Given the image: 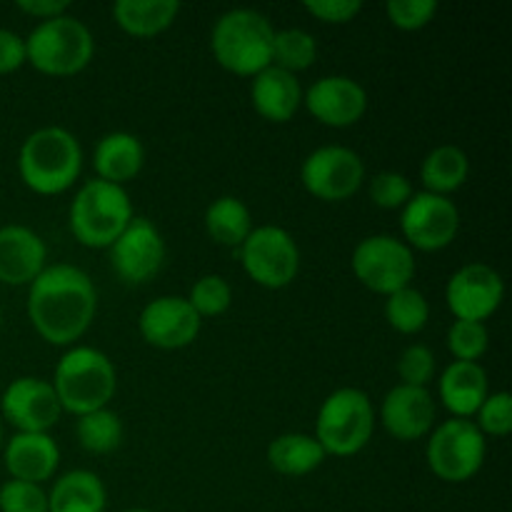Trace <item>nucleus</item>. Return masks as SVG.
<instances>
[{
  "mask_svg": "<svg viewBox=\"0 0 512 512\" xmlns=\"http://www.w3.org/2000/svg\"><path fill=\"white\" fill-rule=\"evenodd\" d=\"M353 275L368 290L378 295H393L413 285L415 253L400 238L388 233L368 235L353 250Z\"/></svg>",
  "mask_w": 512,
  "mask_h": 512,
  "instance_id": "9d476101",
  "label": "nucleus"
},
{
  "mask_svg": "<svg viewBox=\"0 0 512 512\" xmlns=\"http://www.w3.org/2000/svg\"><path fill=\"white\" fill-rule=\"evenodd\" d=\"M145 165V148L138 135L113 130L103 135L93 150L95 178L125 188V183L138 178Z\"/></svg>",
  "mask_w": 512,
  "mask_h": 512,
  "instance_id": "5701e85b",
  "label": "nucleus"
},
{
  "mask_svg": "<svg viewBox=\"0 0 512 512\" xmlns=\"http://www.w3.org/2000/svg\"><path fill=\"white\" fill-rule=\"evenodd\" d=\"M303 8L320 23L345 25L358 18L363 3L360 0H305Z\"/></svg>",
  "mask_w": 512,
  "mask_h": 512,
  "instance_id": "58836bf2",
  "label": "nucleus"
},
{
  "mask_svg": "<svg viewBox=\"0 0 512 512\" xmlns=\"http://www.w3.org/2000/svg\"><path fill=\"white\" fill-rule=\"evenodd\" d=\"M133 215L128 190L98 178L88 180L80 185L70 203V233L85 248L103 250L115 243Z\"/></svg>",
  "mask_w": 512,
  "mask_h": 512,
  "instance_id": "423d86ee",
  "label": "nucleus"
},
{
  "mask_svg": "<svg viewBox=\"0 0 512 512\" xmlns=\"http://www.w3.org/2000/svg\"><path fill=\"white\" fill-rule=\"evenodd\" d=\"M83 170V148L70 130L60 125L38 128L23 140L18 173L25 188L38 195H60L73 188Z\"/></svg>",
  "mask_w": 512,
  "mask_h": 512,
  "instance_id": "f03ea898",
  "label": "nucleus"
},
{
  "mask_svg": "<svg viewBox=\"0 0 512 512\" xmlns=\"http://www.w3.org/2000/svg\"><path fill=\"white\" fill-rule=\"evenodd\" d=\"M123 512H150V510H143V508H133V510H123Z\"/></svg>",
  "mask_w": 512,
  "mask_h": 512,
  "instance_id": "37998d69",
  "label": "nucleus"
},
{
  "mask_svg": "<svg viewBox=\"0 0 512 512\" xmlns=\"http://www.w3.org/2000/svg\"><path fill=\"white\" fill-rule=\"evenodd\" d=\"M378 420L383 423L385 433L393 435L400 443L423 440L435 428V400L428 388H413V385H395L385 393L380 403Z\"/></svg>",
  "mask_w": 512,
  "mask_h": 512,
  "instance_id": "a211bd4d",
  "label": "nucleus"
},
{
  "mask_svg": "<svg viewBox=\"0 0 512 512\" xmlns=\"http://www.w3.org/2000/svg\"><path fill=\"white\" fill-rule=\"evenodd\" d=\"M275 28L260 10H225L210 30V50L220 68L240 78H253L273 65Z\"/></svg>",
  "mask_w": 512,
  "mask_h": 512,
  "instance_id": "7ed1b4c3",
  "label": "nucleus"
},
{
  "mask_svg": "<svg viewBox=\"0 0 512 512\" xmlns=\"http://www.w3.org/2000/svg\"><path fill=\"white\" fill-rule=\"evenodd\" d=\"M410 198H413V185H410L408 175L383 170V173L373 175V180H370V200L378 208L403 210Z\"/></svg>",
  "mask_w": 512,
  "mask_h": 512,
  "instance_id": "f704fd0d",
  "label": "nucleus"
},
{
  "mask_svg": "<svg viewBox=\"0 0 512 512\" xmlns=\"http://www.w3.org/2000/svg\"><path fill=\"white\" fill-rule=\"evenodd\" d=\"M95 313L98 290L78 265H45L43 273L28 285L30 325L45 343L73 348L90 330Z\"/></svg>",
  "mask_w": 512,
  "mask_h": 512,
  "instance_id": "f257e3e1",
  "label": "nucleus"
},
{
  "mask_svg": "<svg viewBox=\"0 0 512 512\" xmlns=\"http://www.w3.org/2000/svg\"><path fill=\"white\" fill-rule=\"evenodd\" d=\"M178 0H118L113 3V20L133 38H153L165 33L178 20Z\"/></svg>",
  "mask_w": 512,
  "mask_h": 512,
  "instance_id": "393cba45",
  "label": "nucleus"
},
{
  "mask_svg": "<svg viewBox=\"0 0 512 512\" xmlns=\"http://www.w3.org/2000/svg\"><path fill=\"white\" fill-rule=\"evenodd\" d=\"M3 445H5V435H3V418H0V453H3Z\"/></svg>",
  "mask_w": 512,
  "mask_h": 512,
  "instance_id": "79ce46f5",
  "label": "nucleus"
},
{
  "mask_svg": "<svg viewBox=\"0 0 512 512\" xmlns=\"http://www.w3.org/2000/svg\"><path fill=\"white\" fill-rule=\"evenodd\" d=\"M385 320L400 335H418L430 320V303L418 288L398 290L385 298Z\"/></svg>",
  "mask_w": 512,
  "mask_h": 512,
  "instance_id": "c756f323",
  "label": "nucleus"
},
{
  "mask_svg": "<svg viewBox=\"0 0 512 512\" xmlns=\"http://www.w3.org/2000/svg\"><path fill=\"white\" fill-rule=\"evenodd\" d=\"M63 408L50 380L23 375L15 378L0 398V418L18 433H50L58 425Z\"/></svg>",
  "mask_w": 512,
  "mask_h": 512,
  "instance_id": "2eb2a0df",
  "label": "nucleus"
},
{
  "mask_svg": "<svg viewBox=\"0 0 512 512\" xmlns=\"http://www.w3.org/2000/svg\"><path fill=\"white\" fill-rule=\"evenodd\" d=\"M50 385L63 413L80 418L93 410L108 408L118 390V370L103 350L93 345H73L55 365Z\"/></svg>",
  "mask_w": 512,
  "mask_h": 512,
  "instance_id": "20e7f679",
  "label": "nucleus"
},
{
  "mask_svg": "<svg viewBox=\"0 0 512 512\" xmlns=\"http://www.w3.org/2000/svg\"><path fill=\"white\" fill-rule=\"evenodd\" d=\"M250 103L260 118L270 123H288L303 105V88H300L298 75L268 65L258 75H253Z\"/></svg>",
  "mask_w": 512,
  "mask_h": 512,
  "instance_id": "412c9836",
  "label": "nucleus"
},
{
  "mask_svg": "<svg viewBox=\"0 0 512 512\" xmlns=\"http://www.w3.org/2000/svg\"><path fill=\"white\" fill-rule=\"evenodd\" d=\"M200 315L183 295H160L138 315L140 338L158 350L188 348L200 335Z\"/></svg>",
  "mask_w": 512,
  "mask_h": 512,
  "instance_id": "dca6fc26",
  "label": "nucleus"
},
{
  "mask_svg": "<svg viewBox=\"0 0 512 512\" xmlns=\"http://www.w3.org/2000/svg\"><path fill=\"white\" fill-rule=\"evenodd\" d=\"M318 58V40L313 33L303 28L275 30L273 40V65L288 73L298 75L300 70H308Z\"/></svg>",
  "mask_w": 512,
  "mask_h": 512,
  "instance_id": "7c9ffc66",
  "label": "nucleus"
},
{
  "mask_svg": "<svg viewBox=\"0 0 512 512\" xmlns=\"http://www.w3.org/2000/svg\"><path fill=\"white\" fill-rule=\"evenodd\" d=\"M398 375L403 385L428 388L435 375V353L423 343L408 345L398 358Z\"/></svg>",
  "mask_w": 512,
  "mask_h": 512,
  "instance_id": "c9c22d12",
  "label": "nucleus"
},
{
  "mask_svg": "<svg viewBox=\"0 0 512 512\" xmlns=\"http://www.w3.org/2000/svg\"><path fill=\"white\" fill-rule=\"evenodd\" d=\"M95 38L88 25L75 15L43 20L25 38V63L50 78H70L90 65Z\"/></svg>",
  "mask_w": 512,
  "mask_h": 512,
  "instance_id": "39448f33",
  "label": "nucleus"
},
{
  "mask_svg": "<svg viewBox=\"0 0 512 512\" xmlns=\"http://www.w3.org/2000/svg\"><path fill=\"white\" fill-rule=\"evenodd\" d=\"M0 325H3V310H0Z\"/></svg>",
  "mask_w": 512,
  "mask_h": 512,
  "instance_id": "c03bdc74",
  "label": "nucleus"
},
{
  "mask_svg": "<svg viewBox=\"0 0 512 512\" xmlns=\"http://www.w3.org/2000/svg\"><path fill=\"white\" fill-rule=\"evenodd\" d=\"M400 230H403L400 240L410 250L438 253L458 238L460 210L445 195L420 190L405 203L403 213H400Z\"/></svg>",
  "mask_w": 512,
  "mask_h": 512,
  "instance_id": "f8f14e48",
  "label": "nucleus"
},
{
  "mask_svg": "<svg viewBox=\"0 0 512 512\" xmlns=\"http://www.w3.org/2000/svg\"><path fill=\"white\" fill-rule=\"evenodd\" d=\"M25 65V38L8 28H0V75H8Z\"/></svg>",
  "mask_w": 512,
  "mask_h": 512,
  "instance_id": "ea45409f",
  "label": "nucleus"
},
{
  "mask_svg": "<svg viewBox=\"0 0 512 512\" xmlns=\"http://www.w3.org/2000/svg\"><path fill=\"white\" fill-rule=\"evenodd\" d=\"M303 105L320 125L350 128L368 110V93L350 75H323L303 90Z\"/></svg>",
  "mask_w": 512,
  "mask_h": 512,
  "instance_id": "f3484780",
  "label": "nucleus"
},
{
  "mask_svg": "<svg viewBox=\"0 0 512 512\" xmlns=\"http://www.w3.org/2000/svg\"><path fill=\"white\" fill-rule=\"evenodd\" d=\"M0 512H48V493L43 485L8 480L0 485Z\"/></svg>",
  "mask_w": 512,
  "mask_h": 512,
  "instance_id": "e433bc0d",
  "label": "nucleus"
},
{
  "mask_svg": "<svg viewBox=\"0 0 512 512\" xmlns=\"http://www.w3.org/2000/svg\"><path fill=\"white\" fill-rule=\"evenodd\" d=\"M365 180V163L353 148L323 145L300 165V183L323 203H343L353 198Z\"/></svg>",
  "mask_w": 512,
  "mask_h": 512,
  "instance_id": "9b49d317",
  "label": "nucleus"
},
{
  "mask_svg": "<svg viewBox=\"0 0 512 512\" xmlns=\"http://www.w3.org/2000/svg\"><path fill=\"white\" fill-rule=\"evenodd\" d=\"M108 253L110 268L125 285H145L163 270L168 245L153 220L133 215Z\"/></svg>",
  "mask_w": 512,
  "mask_h": 512,
  "instance_id": "ddd939ff",
  "label": "nucleus"
},
{
  "mask_svg": "<svg viewBox=\"0 0 512 512\" xmlns=\"http://www.w3.org/2000/svg\"><path fill=\"white\" fill-rule=\"evenodd\" d=\"M205 233L210 235V240L223 248H240L245 243V238L250 235L253 225V215L250 208L235 195H220L205 210Z\"/></svg>",
  "mask_w": 512,
  "mask_h": 512,
  "instance_id": "cd10ccee",
  "label": "nucleus"
},
{
  "mask_svg": "<svg viewBox=\"0 0 512 512\" xmlns=\"http://www.w3.org/2000/svg\"><path fill=\"white\" fill-rule=\"evenodd\" d=\"M375 415L373 400L358 388H338L323 400L315 418V440L325 455L353 458L373 440Z\"/></svg>",
  "mask_w": 512,
  "mask_h": 512,
  "instance_id": "0eeeda50",
  "label": "nucleus"
},
{
  "mask_svg": "<svg viewBox=\"0 0 512 512\" xmlns=\"http://www.w3.org/2000/svg\"><path fill=\"white\" fill-rule=\"evenodd\" d=\"M188 303L195 313L200 315V320L205 318H220L230 310L233 305V288H230L228 280L223 275H203L193 283L188 293Z\"/></svg>",
  "mask_w": 512,
  "mask_h": 512,
  "instance_id": "2f4dec72",
  "label": "nucleus"
},
{
  "mask_svg": "<svg viewBox=\"0 0 512 512\" xmlns=\"http://www.w3.org/2000/svg\"><path fill=\"white\" fill-rule=\"evenodd\" d=\"M48 248L35 230L25 225L0 228V283L30 285L45 270Z\"/></svg>",
  "mask_w": 512,
  "mask_h": 512,
  "instance_id": "aec40b11",
  "label": "nucleus"
},
{
  "mask_svg": "<svg viewBox=\"0 0 512 512\" xmlns=\"http://www.w3.org/2000/svg\"><path fill=\"white\" fill-rule=\"evenodd\" d=\"M478 430L490 438H505L512 433V395L508 390L490 393L475 413Z\"/></svg>",
  "mask_w": 512,
  "mask_h": 512,
  "instance_id": "72a5a7b5",
  "label": "nucleus"
},
{
  "mask_svg": "<svg viewBox=\"0 0 512 512\" xmlns=\"http://www.w3.org/2000/svg\"><path fill=\"white\" fill-rule=\"evenodd\" d=\"M18 8L38 23H43V20H53L68 13L70 3L68 0H20Z\"/></svg>",
  "mask_w": 512,
  "mask_h": 512,
  "instance_id": "a19ab883",
  "label": "nucleus"
},
{
  "mask_svg": "<svg viewBox=\"0 0 512 512\" xmlns=\"http://www.w3.org/2000/svg\"><path fill=\"white\" fill-rule=\"evenodd\" d=\"M490 395L488 373L480 363H453L438 380V398L453 418H475L483 400Z\"/></svg>",
  "mask_w": 512,
  "mask_h": 512,
  "instance_id": "4be33fe9",
  "label": "nucleus"
},
{
  "mask_svg": "<svg viewBox=\"0 0 512 512\" xmlns=\"http://www.w3.org/2000/svg\"><path fill=\"white\" fill-rule=\"evenodd\" d=\"M108 493L93 470L60 475L48 493V512H105Z\"/></svg>",
  "mask_w": 512,
  "mask_h": 512,
  "instance_id": "b1692460",
  "label": "nucleus"
},
{
  "mask_svg": "<svg viewBox=\"0 0 512 512\" xmlns=\"http://www.w3.org/2000/svg\"><path fill=\"white\" fill-rule=\"evenodd\" d=\"M385 15L400 30H420L430 25L438 15L435 0H388Z\"/></svg>",
  "mask_w": 512,
  "mask_h": 512,
  "instance_id": "4c0bfd02",
  "label": "nucleus"
},
{
  "mask_svg": "<svg viewBox=\"0 0 512 512\" xmlns=\"http://www.w3.org/2000/svg\"><path fill=\"white\" fill-rule=\"evenodd\" d=\"M323 445L308 433H283L268 445V465L285 478H303L325 463Z\"/></svg>",
  "mask_w": 512,
  "mask_h": 512,
  "instance_id": "a878e982",
  "label": "nucleus"
},
{
  "mask_svg": "<svg viewBox=\"0 0 512 512\" xmlns=\"http://www.w3.org/2000/svg\"><path fill=\"white\" fill-rule=\"evenodd\" d=\"M490 348V333L485 323L455 320L448 328V350L458 363H478Z\"/></svg>",
  "mask_w": 512,
  "mask_h": 512,
  "instance_id": "473e14b6",
  "label": "nucleus"
},
{
  "mask_svg": "<svg viewBox=\"0 0 512 512\" xmlns=\"http://www.w3.org/2000/svg\"><path fill=\"white\" fill-rule=\"evenodd\" d=\"M468 175L470 160L458 145H438L425 155L423 165H420V183H423L425 193L445 195V198L463 188L468 183Z\"/></svg>",
  "mask_w": 512,
  "mask_h": 512,
  "instance_id": "bb28decb",
  "label": "nucleus"
},
{
  "mask_svg": "<svg viewBox=\"0 0 512 512\" xmlns=\"http://www.w3.org/2000/svg\"><path fill=\"white\" fill-rule=\"evenodd\" d=\"M3 463L10 480L43 485L60 465V448L50 433H15L3 445Z\"/></svg>",
  "mask_w": 512,
  "mask_h": 512,
  "instance_id": "6ab92c4d",
  "label": "nucleus"
},
{
  "mask_svg": "<svg viewBox=\"0 0 512 512\" xmlns=\"http://www.w3.org/2000/svg\"><path fill=\"white\" fill-rule=\"evenodd\" d=\"M488 453V440L473 420L450 418L428 435L425 458L433 475L443 483H468L480 473Z\"/></svg>",
  "mask_w": 512,
  "mask_h": 512,
  "instance_id": "6e6552de",
  "label": "nucleus"
},
{
  "mask_svg": "<svg viewBox=\"0 0 512 512\" xmlns=\"http://www.w3.org/2000/svg\"><path fill=\"white\" fill-rule=\"evenodd\" d=\"M238 250L245 275L260 288L283 290L298 278L300 248L280 225H258Z\"/></svg>",
  "mask_w": 512,
  "mask_h": 512,
  "instance_id": "1a4fd4ad",
  "label": "nucleus"
},
{
  "mask_svg": "<svg viewBox=\"0 0 512 512\" xmlns=\"http://www.w3.org/2000/svg\"><path fill=\"white\" fill-rule=\"evenodd\" d=\"M505 298L503 275L488 263H468L450 275L445 285V303L455 320L485 323L498 313Z\"/></svg>",
  "mask_w": 512,
  "mask_h": 512,
  "instance_id": "4468645a",
  "label": "nucleus"
},
{
  "mask_svg": "<svg viewBox=\"0 0 512 512\" xmlns=\"http://www.w3.org/2000/svg\"><path fill=\"white\" fill-rule=\"evenodd\" d=\"M75 438L80 448L90 455H108L123 443V420L115 410L100 408L88 415H80L75 423Z\"/></svg>",
  "mask_w": 512,
  "mask_h": 512,
  "instance_id": "c85d7f7f",
  "label": "nucleus"
}]
</instances>
